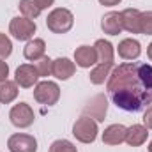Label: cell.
Segmentation results:
<instances>
[{
	"mask_svg": "<svg viewBox=\"0 0 152 152\" xmlns=\"http://www.w3.org/2000/svg\"><path fill=\"white\" fill-rule=\"evenodd\" d=\"M36 69H37V73H39L41 78H48V76H51V71H53V60H51L50 57L44 55L41 60H37Z\"/></svg>",
	"mask_w": 152,
	"mask_h": 152,
	"instance_id": "22",
	"label": "cell"
},
{
	"mask_svg": "<svg viewBox=\"0 0 152 152\" xmlns=\"http://www.w3.org/2000/svg\"><path fill=\"white\" fill-rule=\"evenodd\" d=\"M75 71H76V64L73 60H69L66 57H58V58L53 60V71H51V75L55 76L57 80L66 81V80H69L71 76L75 75Z\"/></svg>",
	"mask_w": 152,
	"mask_h": 152,
	"instance_id": "13",
	"label": "cell"
},
{
	"mask_svg": "<svg viewBox=\"0 0 152 152\" xmlns=\"http://www.w3.org/2000/svg\"><path fill=\"white\" fill-rule=\"evenodd\" d=\"M18 94H20V88H18L16 81H11V80L0 81V103L2 104L12 103L18 97Z\"/></svg>",
	"mask_w": 152,
	"mask_h": 152,
	"instance_id": "19",
	"label": "cell"
},
{
	"mask_svg": "<svg viewBox=\"0 0 152 152\" xmlns=\"http://www.w3.org/2000/svg\"><path fill=\"white\" fill-rule=\"evenodd\" d=\"M7 76H9V66H7L5 60L0 58V81H5Z\"/></svg>",
	"mask_w": 152,
	"mask_h": 152,
	"instance_id": "27",
	"label": "cell"
},
{
	"mask_svg": "<svg viewBox=\"0 0 152 152\" xmlns=\"http://www.w3.org/2000/svg\"><path fill=\"white\" fill-rule=\"evenodd\" d=\"M147 57H149V60L152 62V42L147 46Z\"/></svg>",
	"mask_w": 152,
	"mask_h": 152,
	"instance_id": "30",
	"label": "cell"
},
{
	"mask_svg": "<svg viewBox=\"0 0 152 152\" xmlns=\"http://www.w3.org/2000/svg\"><path fill=\"white\" fill-rule=\"evenodd\" d=\"M149 136V129L142 124H133L131 127H127L126 131V143L131 147H140L147 142Z\"/></svg>",
	"mask_w": 152,
	"mask_h": 152,
	"instance_id": "17",
	"label": "cell"
},
{
	"mask_svg": "<svg viewBox=\"0 0 152 152\" xmlns=\"http://www.w3.org/2000/svg\"><path fill=\"white\" fill-rule=\"evenodd\" d=\"M126 131L127 127L122 124H112L103 131V143L104 145H120L122 142H126Z\"/></svg>",
	"mask_w": 152,
	"mask_h": 152,
	"instance_id": "16",
	"label": "cell"
},
{
	"mask_svg": "<svg viewBox=\"0 0 152 152\" xmlns=\"http://www.w3.org/2000/svg\"><path fill=\"white\" fill-rule=\"evenodd\" d=\"M36 2H37V5L41 7V11H44V9H48V7H51L55 4V0H36Z\"/></svg>",
	"mask_w": 152,
	"mask_h": 152,
	"instance_id": "28",
	"label": "cell"
},
{
	"mask_svg": "<svg viewBox=\"0 0 152 152\" xmlns=\"http://www.w3.org/2000/svg\"><path fill=\"white\" fill-rule=\"evenodd\" d=\"M7 149L11 152H37V140L32 134L16 133V134L9 136Z\"/></svg>",
	"mask_w": 152,
	"mask_h": 152,
	"instance_id": "8",
	"label": "cell"
},
{
	"mask_svg": "<svg viewBox=\"0 0 152 152\" xmlns=\"http://www.w3.org/2000/svg\"><path fill=\"white\" fill-rule=\"evenodd\" d=\"M97 133H99L97 122L85 115H81L73 126V136L81 143H94L97 138Z\"/></svg>",
	"mask_w": 152,
	"mask_h": 152,
	"instance_id": "3",
	"label": "cell"
},
{
	"mask_svg": "<svg viewBox=\"0 0 152 152\" xmlns=\"http://www.w3.org/2000/svg\"><path fill=\"white\" fill-rule=\"evenodd\" d=\"M44 53H46V42H44V39H41V37L27 41V44L23 48V57L27 60H30V62L41 60L44 57Z\"/></svg>",
	"mask_w": 152,
	"mask_h": 152,
	"instance_id": "15",
	"label": "cell"
},
{
	"mask_svg": "<svg viewBox=\"0 0 152 152\" xmlns=\"http://www.w3.org/2000/svg\"><path fill=\"white\" fill-rule=\"evenodd\" d=\"M122 18V28L127 30L129 34H140V21H142V12L138 9L127 7L120 12Z\"/></svg>",
	"mask_w": 152,
	"mask_h": 152,
	"instance_id": "12",
	"label": "cell"
},
{
	"mask_svg": "<svg viewBox=\"0 0 152 152\" xmlns=\"http://www.w3.org/2000/svg\"><path fill=\"white\" fill-rule=\"evenodd\" d=\"M122 0H99V4L101 5H106V7H113L117 4H120Z\"/></svg>",
	"mask_w": 152,
	"mask_h": 152,
	"instance_id": "29",
	"label": "cell"
},
{
	"mask_svg": "<svg viewBox=\"0 0 152 152\" xmlns=\"http://www.w3.org/2000/svg\"><path fill=\"white\" fill-rule=\"evenodd\" d=\"M75 64L81 69H90L97 64V53L94 46H80L75 50Z\"/></svg>",
	"mask_w": 152,
	"mask_h": 152,
	"instance_id": "10",
	"label": "cell"
},
{
	"mask_svg": "<svg viewBox=\"0 0 152 152\" xmlns=\"http://www.w3.org/2000/svg\"><path fill=\"white\" fill-rule=\"evenodd\" d=\"M11 53H12V42H11V39L7 37L5 34L0 32V58L5 60L7 57H11Z\"/></svg>",
	"mask_w": 152,
	"mask_h": 152,
	"instance_id": "25",
	"label": "cell"
},
{
	"mask_svg": "<svg viewBox=\"0 0 152 152\" xmlns=\"http://www.w3.org/2000/svg\"><path fill=\"white\" fill-rule=\"evenodd\" d=\"M39 73L36 66L32 64H21L18 66L16 73H14V81L21 87V88H32L39 83Z\"/></svg>",
	"mask_w": 152,
	"mask_h": 152,
	"instance_id": "9",
	"label": "cell"
},
{
	"mask_svg": "<svg viewBox=\"0 0 152 152\" xmlns=\"http://www.w3.org/2000/svg\"><path fill=\"white\" fill-rule=\"evenodd\" d=\"M34 99L37 101L39 104L53 106L60 99V87L55 81H50V80L39 81L37 85L34 87Z\"/></svg>",
	"mask_w": 152,
	"mask_h": 152,
	"instance_id": "4",
	"label": "cell"
},
{
	"mask_svg": "<svg viewBox=\"0 0 152 152\" xmlns=\"http://www.w3.org/2000/svg\"><path fill=\"white\" fill-rule=\"evenodd\" d=\"M117 51L122 60H136L142 55V44L133 37L122 39L117 46Z\"/></svg>",
	"mask_w": 152,
	"mask_h": 152,
	"instance_id": "11",
	"label": "cell"
},
{
	"mask_svg": "<svg viewBox=\"0 0 152 152\" xmlns=\"http://www.w3.org/2000/svg\"><path fill=\"white\" fill-rule=\"evenodd\" d=\"M113 67H115V64H96L94 69H92L90 75H88L90 83H94V85H103V83L108 80L110 73L113 71Z\"/></svg>",
	"mask_w": 152,
	"mask_h": 152,
	"instance_id": "20",
	"label": "cell"
},
{
	"mask_svg": "<svg viewBox=\"0 0 152 152\" xmlns=\"http://www.w3.org/2000/svg\"><path fill=\"white\" fill-rule=\"evenodd\" d=\"M73 25H75V16L66 7L53 9L46 18V27L53 34H67L73 28Z\"/></svg>",
	"mask_w": 152,
	"mask_h": 152,
	"instance_id": "2",
	"label": "cell"
},
{
	"mask_svg": "<svg viewBox=\"0 0 152 152\" xmlns=\"http://www.w3.org/2000/svg\"><path fill=\"white\" fill-rule=\"evenodd\" d=\"M140 34L152 36V11L142 12V21H140Z\"/></svg>",
	"mask_w": 152,
	"mask_h": 152,
	"instance_id": "24",
	"label": "cell"
},
{
	"mask_svg": "<svg viewBox=\"0 0 152 152\" xmlns=\"http://www.w3.org/2000/svg\"><path fill=\"white\" fill-rule=\"evenodd\" d=\"M50 152H78L75 143H71L69 140H55L50 145Z\"/></svg>",
	"mask_w": 152,
	"mask_h": 152,
	"instance_id": "23",
	"label": "cell"
},
{
	"mask_svg": "<svg viewBox=\"0 0 152 152\" xmlns=\"http://www.w3.org/2000/svg\"><path fill=\"white\" fill-rule=\"evenodd\" d=\"M37 30V25L34 20L25 16H16L9 23V34L16 41H30Z\"/></svg>",
	"mask_w": 152,
	"mask_h": 152,
	"instance_id": "5",
	"label": "cell"
},
{
	"mask_svg": "<svg viewBox=\"0 0 152 152\" xmlns=\"http://www.w3.org/2000/svg\"><path fill=\"white\" fill-rule=\"evenodd\" d=\"M18 7H20V12H21V16H25V18H30V20H36L39 14L42 12L36 0H20Z\"/></svg>",
	"mask_w": 152,
	"mask_h": 152,
	"instance_id": "21",
	"label": "cell"
},
{
	"mask_svg": "<svg viewBox=\"0 0 152 152\" xmlns=\"http://www.w3.org/2000/svg\"><path fill=\"white\" fill-rule=\"evenodd\" d=\"M143 126L147 129H152V104L145 110V113H143Z\"/></svg>",
	"mask_w": 152,
	"mask_h": 152,
	"instance_id": "26",
	"label": "cell"
},
{
	"mask_svg": "<svg viewBox=\"0 0 152 152\" xmlns=\"http://www.w3.org/2000/svg\"><path fill=\"white\" fill-rule=\"evenodd\" d=\"M108 112V99L104 94H97L94 96L85 106H83V115L94 118L96 122H103Z\"/></svg>",
	"mask_w": 152,
	"mask_h": 152,
	"instance_id": "7",
	"label": "cell"
},
{
	"mask_svg": "<svg viewBox=\"0 0 152 152\" xmlns=\"http://www.w3.org/2000/svg\"><path fill=\"white\" fill-rule=\"evenodd\" d=\"M96 53H97V64H115V48L113 44L106 39H97L96 44Z\"/></svg>",
	"mask_w": 152,
	"mask_h": 152,
	"instance_id": "18",
	"label": "cell"
},
{
	"mask_svg": "<svg viewBox=\"0 0 152 152\" xmlns=\"http://www.w3.org/2000/svg\"><path fill=\"white\" fill-rule=\"evenodd\" d=\"M149 152H152V142L149 143Z\"/></svg>",
	"mask_w": 152,
	"mask_h": 152,
	"instance_id": "31",
	"label": "cell"
},
{
	"mask_svg": "<svg viewBox=\"0 0 152 152\" xmlns=\"http://www.w3.org/2000/svg\"><path fill=\"white\" fill-rule=\"evenodd\" d=\"M9 118H11V124L20 127V129H25V127H30L36 120V113L32 110L30 104L27 103H18L11 108L9 112Z\"/></svg>",
	"mask_w": 152,
	"mask_h": 152,
	"instance_id": "6",
	"label": "cell"
},
{
	"mask_svg": "<svg viewBox=\"0 0 152 152\" xmlns=\"http://www.w3.org/2000/svg\"><path fill=\"white\" fill-rule=\"evenodd\" d=\"M106 88L117 108L124 112H140L152 104V66L124 62L115 66L108 76Z\"/></svg>",
	"mask_w": 152,
	"mask_h": 152,
	"instance_id": "1",
	"label": "cell"
},
{
	"mask_svg": "<svg viewBox=\"0 0 152 152\" xmlns=\"http://www.w3.org/2000/svg\"><path fill=\"white\" fill-rule=\"evenodd\" d=\"M101 28L104 34L108 36H118L124 28H122V18H120V12L117 11H110L106 12L103 18H101Z\"/></svg>",
	"mask_w": 152,
	"mask_h": 152,
	"instance_id": "14",
	"label": "cell"
}]
</instances>
